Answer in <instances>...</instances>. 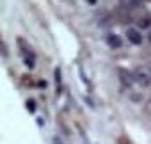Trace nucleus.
<instances>
[{
    "label": "nucleus",
    "instance_id": "f257e3e1",
    "mask_svg": "<svg viewBox=\"0 0 151 144\" xmlns=\"http://www.w3.org/2000/svg\"><path fill=\"white\" fill-rule=\"evenodd\" d=\"M133 80H135L139 86L147 87V86L151 84V73H149L146 68H137V69L133 71Z\"/></svg>",
    "mask_w": 151,
    "mask_h": 144
},
{
    "label": "nucleus",
    "instance_id": "f03ea898",
    "mask_svg": "<svg viewBox=\"0 0 151 144\" xmlns=\"http://www.w3.org/2000/svg\"><path fill=\"white\" fill-rule=\"evenodd\" d=\"M126 37H128V41L133 43V45H140V43H142V36H140L139 30H135V29H128V30H126Z\"/></svg>",
    "mask_w": 151,
    "mask_h": 144
},
{
    "label": "nucleus",
    "instance_id": "7ed1b4c3",
    "mask_svg": "<svg viewBox=\"0 0 151 144\" xmlns=\"http://www.w3.org/2000/svg\"><path fill=\"white\" fill-rule=\"evenodd\" d=\"M142 6L140 0H121V7L128 9V11H133V9H139Z\"/></svg>",
    "mask_w": 151,
    "mask_h": 144
},
{
    "label": "nucleus",
    "instance_id": "20e7f679",
    "mask_svg": "<svg viewBox=\"0 0 151 144\" xmlns=\"http://www.w3.org/2000/svg\"><path fill=\"white\" fill-rule=\"evenodd\" d=\"M137 27H140V29H149V27H151V14L146 13L142 18H139V20H137Z\"/></svg>",
    "mask_w": 151,
    "mask_h": 144
},
{
    "label": "nucleus",
    "instance_id": "39448f33",
    "mask_svg": "<svg viewBox=\"0 0 151 144\" xmlns=\"http://www.w3.org/2000/svg\"><path fill=\"white\" fill-rule=\"evenodd\" d=\"M119 77H121V80H123V84H124V86H130V84H132V80H133V75L130 77V75L126 73V69H123V68L119 69Z\"/></svg>",
    "mask_w": 151,
    "mask_h": 144
},
{
    "label": "nucleus",
    "instance_id": "423d86ee",
    "mask_svg": "<svg viewBox=\"0 0 151 144\" xmlns=\"http://www.w3.org/2000/svg\"><path fill=\"white\" fill-rule=\"evenodd\" d=\"M109 45H110L112 48H117V46H121V37H119V36H114V34H110V36H109Z\"/></svg>",
    "mask_w": 151,
    "mask_h": 144
},
{
    "label": "nucleus",
    "instance_id": "0eeeda50",
    "mask_svg": "<svg viewBox=\"0 0 151 144\" xmlns=\"http://www.w3.org/2000/svg\"><path fill=\"white\" fill-rule=\"evenodd\" d=\"M27 107H29L30 110H34V109H36V103H32V102H27Z\"/></svg>",
    "mask_w": 151,
    "mask_h": 144
}]
</instances>
